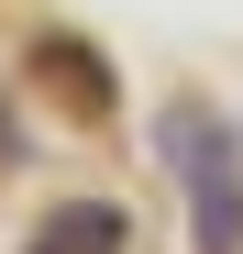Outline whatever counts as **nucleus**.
I'll return each mask as SVG.
<instances>
[{
  "label": "nucleus",
  "mask_w": 243,
  "mask_h": 254,
  "mask_svg": "<svg viewBox=\"0 0 243 254\" xmlns=\"http://www.w3.org/2000/svg\"><path fill=\"white\" fill-rule=\"evenodd\" d=\"M166 155L188 166V232H199V254H232L243 243V177H232V166L210 155V122H199V111H166Z\"/></svg>",
  "instance_id": "f257e3e1"
},
{
  "label": "nucleus",
  "mask_w": 243,
  "mask_h": 254,
  "mask_svg": "<svg viewBox=\"0 0 243 254\" xmlns=\"http://www.w3.org/2000/svg\"><path fill=\"white\" fill-rule=\"evenodd\" d=\"M133 232H122V210L111 199H66V210H45V232H33L22 254H122Z\"/></svg>",
  "instance_id": "f03ea898"
}]
</instances>
